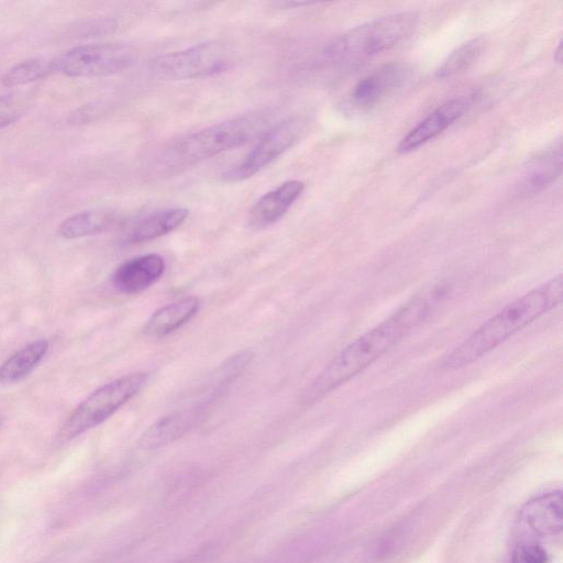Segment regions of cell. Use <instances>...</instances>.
I'll list each match as a JSON object with an SVG mask.
<instances>
[{
  "label": "cell",
  "mask_w": 563,
  "mask_h": 563,
  "mask_svg": "<svg viewBox=\"0 0 563 563\" xmlns=\"http://www.w3.org/2000/svg\"><path fill=\"white\" fill-rule=\"evenodd\" d=\"M147 379L148 373L137 372L102 385L73 411L60 430V437L70 440L99 426L134 397Z\"/></svg>",
  "instance_id": "cell-5"
},
{
  "label": "cell",
  "mask_w": 563,
  "mask_h": 563,
  "mask_svg": "<svg viewBox=\"0 0 563 563\" xmlns=\"http://www.w3.org/2000/svg\"><path fill=\"white\" fill-rule=\"evenodd\" d=\"M31 102L26 95L10 92L0 96V130L19 121Z\"/></svg>",
  "instance_id": "cell-22"
},
{
  "label": "cell",
  "mask_w": 563,
  "mask_h": 563,
  "mask_svg": "<svg viewBox=\"0 0 563 563\" xmlns=\"http://www.w3.org/2000/svg\"><path fill=\"white\" fill-rule=\"evenodd\" d=\"M135 59V48L123 43L78 45L54 58L55 70L73 78L113 75L130 68Z\"/></svg>",
  "instance_id": "cell-6"
},
{
  "label": "cell",
  "mask_w": 563,
  "mask_h": 563,
  "mask_svg": "<svg viewBox=\"0 0 563 563\" xmlns=\"http://www.w3.org/2000/svg\"><path fill=\"white\" fill-rule=\"evenodd\" d=\"M205 409L206 406L199 405L175 411L158 419L142 434L140 439L141 448L155 450L181 438L198 423Z\"/></svg>",
  "instance_id": "cell-13"
},
{
  "label": "cell",
  "mask_w": 563,
  "mask_h": 563,
  "mask_svg": "<svg viewBox=\"0 0 563 563\" xmlns=\"http://www.w3.org/2000/svg\"><path fill=\"white\" fill-rule=\"evenodd\" d=\"M562 172V144H553L532 158L525 168L518 189L523 196L536 195L555 181Z\"/></svg>",
  "instance_id": "cell-14"
},
{
  "label": "cell",
  "mask_w": 563,
  "mask_h": 563,
  "mask_svg": "<svg viewBox=\"0 0 563 563\" xmlns=\"http://www.w3.org/2000/svg\"><path fill=\"white\" fill-rule=\"evenodd\" d=\"M412 75L407 64H388L363 77L353 87L349 102L356 110H368L400 89Z\"/></svg>",
  "instance_id": "cell-9"
},
{
  "label": "cell",
  "mask_w": 563,
  "mask_h": 563,
  "mask_svg": "<svg viewBox=\"0 0 563 563\" xmlns=\"http://www.w3.org/2000/svg\"><path fill=\"white\" fill-rule=\"evenodd\" d=\"M548 555L538 544H523L516 549L512 563H547Z\"/></svg>",
  "instance_id": "cell-23"
},
{
  "label": "cell",
  "mask_w": 563,
  "mask_h": 563,
  "mask_svg": "<svg viewBox=\"0 0 563 563\" xmlns=\"http://www.w3.org/2000/svg\"><path fill=\"white\" fill-rule=\"evenodd\" d=\"M200 301L188 296L156 310L147 320L144 333L150 338H163L189 321L198 311Z\"/></svg>",
  "instance_id": "cell-17"
},
{
  "label": "cell",
  "mask_w": 563,
  "mask_h": 563,
  "mask_svg": "<svg viewBox=\"0 0 563 563\" xmlns=\"http://www.w3.org/2000/svg\"><path fill=\"white\" fill-rule=\"evenodd\" d=\"M305 120L292 117L276 122L267 130L251 151L222 174L225 181L238 183L251 178L289 150L300 137Z\"/></svg>",
  "instance_id": "cell-8"
},
{
  "label": "cell",
  "mask_w": 563,
  "mask_h": 563,
  "mask_svg": "<svg viewBox=\"0 0 563 563\" xmlns=\"http://www.w3.org/2000/svg\"><path fill=\"white\" fill-rule=\"evenodd\" d=\"M165 271L164 258L155 253L123 262L112 275V285L120 292L137 294L153 285Z\"/></svg>",
  "instance_id": "cell-12"
},
{
  "label": "cell",
  "mask_w": 563,
  "mask_h": 563,
  "mask_svg": "<svg viewBox=\"0 0 563 563\" xmlns=\"http://www.w3.org/2000/svg\"><path fill=\"white\" fill-rule=\"evenodd\" d=\"M115 221L117 217L109 211H81L62 221L57 228V233L66 240L86 238L107 231Z\"/></svg>",
  "instance_id": "cell-19"
},
{
  "label": "cell",
  "mask_w": 563,
  "mask_h": 563,
  "mask_svg": "<svg viewBox=\"0 0 563 563\" xmlns=\"http://www.w3.org/2000/svg\"><path fill=\"white\" fill-rule=\"evenodd\" d=\"M48 350V341L40 339L16 351L0 365V384H13L25 378L41 363Z\"/></svg>",
  "instance_id": "cell-18"
},
{
  "label": "cell",
  "mask_w": 563,
  "mask_h": 563,
  "mask_svg": "<svg viewBox=\"0 0 563 563\" xmlns=\"http://www.w3.org/2000/svg\"><path fill=\"white\" fill-rule=\"evenodd\" d=\"M486 42L477 36L456 47L437 69V77H452L467 70L482 55Z\"/></svg>",
  "instance_id": "cell-21"
},
{
  "label": "cell",
  "mask_w": 563,
  "mask_h": 563,
  "mask_svg": "<svg viewBox=\"0 0 563 563\" xmlns=\"http://www.w3.org/2000/svg\"><path fill=\"white\" fill-rule=\"evenodd\" d=\"M305 190L301 180L292 179L263 195L250 209L247 224L263 230L279 221Z\"/></svg>",
  "instance_id": "cell-10"
},
{
  "label": "cell",
  "mask_w": 563,
  "mask_h": 563,
  "mask_svg": "<svg viewBox=\"0 0 563 563\" xmlns=\"http://www.w3.org/2000/svg\"><path fill=\"white\" fill-rule=\"evenodd\" d=\"M415 12H398L357 25L332 40L325 57L338 64L364 60L407 40L416 30Z\"/></svg>",
  "instance_id": "cell-4"
},
{
  "label": "cell",
  "mask_w": 563,
  "mask_h": 563,
  "mask_svg": "<svg viewBox=\"0 0 563 563\" xmlns=\"http://www.w3.org/2000/svg\"><path fill=\"white\" fill-rule=\"evenodd\" d=\"M275 115L272 109L255 110L187 134L158 154L154 169L158 174H173L241 146L269 130Z\"/></svg>",
  "instance_id": "cell-3"
},
{
  "label": "cell",
  "mask_w": 563,
  "mask_h": 563,
  "mask_svg": "<svg viewBox=\"0 0 563 563\" xmlns=\"http://www.w3.org/2000/svg\"><path fill=\"white\" fill-rule=\"evenodd\" d=\"M467 106L464 98L451 99L439 106L400 140L398 151L408 153L431 141L460 119Z\"/></svg>",
  "instance_id": "cell-11"
},
{
  "label": "cell",
  "mask_w": 563,
  "mask_h": 563,
  "mask_svg": "<svg viewBox=\"0 0 563 563\" xmlns=\"http://www.w3.org/2000/svg\"><path fill=\"white\" fill-rule=\"evenodd\" d=\"M439 294L421 295L343 347L311 382L306 401L313 402L363 372L420 324Z\"/></svg>",
  "instance_id": "cell-1"
},
{
  "label": "cell",
  "mask_w": 563,
  "mask_h": 563,
  "mask_svg": "<svg viewBox=\"0 0 563 563\" xmlns=\"http://www.w3.org/2000/svg\"><path fill=\"white\" fill-rule=\"evenodd\" d=\"M526 523L541 536L555 534L562 529V494L560 490L530 500L521 511Z\"/></svg>",
  "instance_id": "cell-16"
},
{
  "label": "cell",
  "mask_w": 563,
  "mask_h": 563,
  "mask_svg": "<svg viewBox=\"0 0 563 563\" xmlns=\"http://www.w3.org/2000/svg\"><path fill=\"white\" fill-rule=\"evenodd\" d=\"M55 70V60L47 57H32L16 63L1 77L4 87H21L46 78Z\"/></svg>",
  "instance_id": "cell-20"
},
{
  "label": "cell",
  "mask_w": 563,
  "mask_h": 563,
  "mask_svg": "<svg viewBox=\"0 0 563 563\" xmlns=\"http://www.w3.org/2000/svg\"><path fill=\"white\" fill-rule=\"evenodd\" d=\"M188 214V209L181 207L154 211L137 220L129 229L125 234V241L136 244L165 235L181 225Z\"/></svg>",
  "instance_id": "cell-15"
},
{
  "label": "cell",
  "mask_w": 563,
  "mask_h": 563,
  "mask_svg": "<svg viewBox=\"0 0 563 563\" xmlns=\"http://www.w3.org/2000/svg\"><path fill=\"white\" fill-rule=\"evenodd\" d=\"M563 276L559 274L506 305L486 320L445 358L449 369L471 365L541 316L561 305Z\"/></svg>",
  "instance_id": "cell-2"
},
{
  "label": "cell",
  "mask_w": 563,
  "mask_h": 563,
  "mask_svg": "<svg viewBox=\"0 0 563 563\" xmlns=\"http://www.w3.org/2000/svg\"><path fill=\"white\" fill-rule=\"evenodd\" d=\"M229 51L217 42H205L163 54L150 62V70L169 80L192 79L224 70L229 66Z\"/></svg>",
  "instance_id": "cell-7"
},
{
  "label": "cell",
  "mask_w": 563,
  "mask_h": 563,
  "mask_svg": "<svg viewBox=\"0 0 563 563\" xmlns=\"http://www.w3.org/2000/svg\"><path fill=\"white\" fill-rule=\"evenodd\" d=\"M554 59L556 63H561L562 60V44L559 43L556 49L554 51Z\"/></svg>",
  "instance_id": "cell-24"
}]
</instances>
